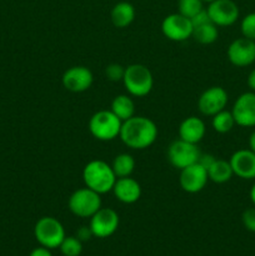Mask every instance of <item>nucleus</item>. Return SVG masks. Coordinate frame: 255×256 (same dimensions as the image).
Listing matches in <instances>:
<instances>
[{"label": "nucleus", "instance_id": "nucleus-37", "mask_svg": "<svg viewBox=\"0 0 255 256\" xmlns=\"http://www.w3.org/2000/svg\"><path fill=\"white\" fill-rule=\"evenodd\" d=\"M202 2H214V0H202Z\"/></svg>", "mask_w": 255, "mask_h": 256}, {"label": "nucleus", "instance_id": "nucleus-2", "mask_svg": "<svg viewBox=\"0 0 255 256\" xmlns=\"http://www.w3.org/2000/svg\"><path fill=\"white\" fill-rule=\"evenodd\" d=\"M116 179L118 178L115 176L112 165L102 160H92L85 165L82 170V180L85 186L100 195L112 192Z\"/></svg>", "mask_w": 255, "mask_h": 256}, {"label": "nucleus", "instance_id": "nucleus-21", "mask_svg": "<svg viewBox=\"0 0 255 256\" xmlns=\"http://www.w3.org/2000/svg\"><path fill=\"white\" fill-rule=\"evenodd\" d=\"M112 112L119 118L122 122L130 119L135 115V104L132 102V98L129 95H118L112 99V108H110Z\"/></svg>", "mask_w": 255, "mask_h": 256}, {"label": "nucleus", "instance_id": "nucleus-8", "mask_svg": "<svg viewBox=\"0 0 255 256\" xmlns=\"http://www.w3.org/2000/svg\"><path fill=\"white\" fill-rule=\"evenodd\" d=\"M89 226L95 238H109L119 228V215L114 209L102 206L90 218Z\"/></svg>", "mask_w": 255, "mask_h": 256}, {"label": "nucleus", "instance_id": "nucleus-6", "mask_svg": "<svg viewBox=\"0 0 255 256\" xmlns=\"http://www.w3.org/2000/svg\"><path fill=\"white\" fill-rule=\"evenodd\" d=\"M68 206L75 216L90 219L102 208V198L96 192L85 186L70 195Z\"/></svg>", "mask_w": 255, "mask_h": 256}, {"label": "nucleus", "instance_id": "nucleus-22", "mask_svg": "<svg viewBox=\"0 0 255 256\" xmlns=\"http://www.w3.org/2000/svg\"><path fill=\"white\" fill-rule=\"evenodd\" d=\"M218 36H219L218 26L212 22L194 28V30H192V38L195 39V42L202 45L212 44V42H216Z\"/></svg>", "mask_w": 255, "mask_h": 256}, {"label": "nucleus", "instance_id": "nucleus-35", "mask_svg": "<svg viewBox=\"0 0 255 256\" xmlns=\"http://www.w3.org/2000/svg\"><path fill=\"white\" fill-rule=\"evenodd\" d=\"M249 149L255 152V130L250 134L249 136Z\"/></svg>", "mask_w": 255, "mask_h": 256}, {"label": "nucleus", "instance_id": "nucleus-29", "mask_svg": "<svg viewBox=\"0 0 255 256\" xmlns=\"http://www.w3.org/2000/svg\"><path fill=\"white\" fill-rule=\"evenodd\" d=\"M242 222L245 229L255 232V208H249L242 215Z\"/></svg>", "mask_w": 255, "mask_h": 256}, {"label": "nucleus", "instance_id": "nucleus-32", "mask_svg": "<svg viewBox=\"0 0 255 256\" xmlns=\"http://www.w3.org/2000/svg\"><path fill=\"white\" fill-rule=\"evenodd\" d=\"M215 159H216V158L212 154H200V158L199 160H198V162H199L202 168H205L208 172V169L212 166V164L215 162Z\"/></svg>", "mask_w": 255, "mask_h": 256}, {"label": "nucleus", "instance_id": "nucleus-34", "mask_svg": "<svg viewBox=\"0 0 255 256\" xmlns=\"http://www.w3.org/2000/svg\"><path fill=\"white\" fill-rule=\"evenodd\" d=\"M248 86H249L250 92H255V69H252V72L248 75Z\"/></svg>", "mask_w": 255, "mask_h": 256}, {"label": "nucleus", "instance_id": "nucleus-30", "mask_svg": "<svg viewBox=\"0 0 255 256\" xmlns=\"http://www.w3.org/2000/svg\"><path fill=\"white\" fill-rule=\"evenodd\" d=\"M190 20H192V28L200 26V25L206 24V22H212V19H210L206 9H202L199 12H198V14H195L192 18H190Z\"/></svg>", "mask_w": 255, "mask_h": 256}, {"label": "nucleus", "instance_id": "nucleus-20", "mask_svg": "<svg viewBox=\"0 0 255 256\" xmlns=\"http://www.w3.org/2000/svg\"><path fill=\"white\" fill-rule=\"evenodd\" d=\"M232 175H234V172H232L230 162L222 159H215L212 166L208 169V178L212 182H215V184H224V182H228L232 179Z\"/></svg>", "mask_w": 255, "mask_h": 256}, {"label": "nucleus", "instance_id": "nucleus-10", "mask_svg": "<svg viewBox=\"0 0 255 256\" xmlns=\"http://www.w3.org/2000/svg\"><path fill=\"white\" fill-rule=\"evenodd\" d=\"M208 14L216 26H230L239 19V6L232 0H214L209 2Z\"/></svg>", "mask_w": 255, "mask_h": 256}, {"label": "nucleus", "instance_id": "nucleus-1", "mask_svg": "<svg viewBox=\"0 0 255 256\" xmlns=\"http://www.w3.org/2000/svg\"><path fill=\"white\" fill-rule=\"evenodd\" d=\"M119 138L130 149H148L154 144L158 138L156 124L149 118L134 115L122 122Z\"/></svg>", "mask_w": 255, "mask_h": 256}, {"label": "nucleus", "instance_id": "nucleus-5", "mask_svg": "<svg viewBox=\"0 0 255 256\" xmlns=\"http://www.w3.org/2000/svg\"><path fill=\"white\" fill-rule=\"evenodd\" d=\"M34 235L42 246L50 250L59 248L64 238L66 236L62 222L52 216L40 218L35 224Z\"/></svg>", "mask_w": 255, "mask_h": 256}, {"label": "nucleus", "instance_id": "nucleus-14", "mask_svg": "<svg viewBox=\"0 0 255 256\" xmlns=\"http://www.w3.org/2000/svg\"><path fill=\"white\" fill-rule=\"evenodd\" d=\"M62 85L72 92H82L90 89L94 82V76L89 68L76 65L72 66L62 74Z\"/></svg>", "mask_w": 255, "mask_h": 256}, {"label": "nucleus", "instance_id": "nucleus-26", "mask_svg": "<svg viewBox=\"0 0 255 256\" xmlns=\"http://www.w3.org/2000/svg\"><path fill=\"white\" fill-rule=\"evenodd\" d=\"M179 12L186 18H192L195 14L200 12L202 8V0H179Z\"/></svg>", "mask_w": 255, "mask_h": 256}, {"label": "nucleus", "instance_id": "nucleus-36", "mask_svg": "<svg viewBox=\"0 0 255 256\" xmlns=\"http://www.w3.org/2000/svg\"><path fill=\"white\" fill-rule=\"evenodd\" d=\"M249 196H250V200H252V202L254 204V206H255V184L252 185V189H250Z\"/></svg>", "mask_w": 255, "mask_h": 256}, {"label": "nucleus", "instance_id": "nucleus-3", "mask_svg": "<svg viewBox=\"0 0 255 256\" xmlns=\"http://www.w3.org/2000/svg\"><path fill=\"white\" fill-rule=\"evenodd\" d=\"M122 84L132 96H146L154 86L152 72L142 64H132L125 68Z\"/></svg>", "mask_w": 255, "mask_h": 256}, {"label": "nucleus", "instance_id": "nucleus-4", "mask_svg": "<svg viewBox=\"0 0 255 256\" xmlns=\"http://www.w3.org/2000/svg\"><path fill=\"white\" fill-rule=\"evenodd\" d=\"M122 122L112 110H100L89 120V132L100 142H110L119 136Z\"/></svg>", "mask_w": 255, "mask_h": 256}, {"label": "nucleus", "instance_id": "nucleus-27", "mask_svg": "<svg viewBox=\"0 0 255 256\" xmlns=\"http://www.w3.org/2000/svg\"><path fill=\"white\" fill-rule=\"evenodd\" d=\"M240 32L242 36L255 42V12H249L240 22Z\"/></svg>", "mask_w": 255, "mask_h": 256}, {"label": "nucleus", "instance_id": "nucleus-33", "mask_svg": "<svg viewBox=\"0 0 255 256\" xmlns=\"http://www.w3.org/2000/svg\"><path fill=\"white\" fill-rule=\"evenodd\" d=\"M29 256H52V252H50V249L40 245L39 248H35V249L30 252Z\"/></svg>", "mask_w": 255, "mask_h": 256}, {"label": "nucleus", "instance_id": "nucleus-16", "mask_svg": "<svg viewBox=\"0 0 255 256\" xmlns=\"http://www.w3.org/2000/svg\"><path fill=\"white\" fill-rule=\"evenodd\" d=\"M234 175L244 180L255 179V152L250 149L235 152L229 160Z\"/></svg>", "mask_w": 255, "mask_h": 256}, {"label": "nucleus", "instance_id": "nucleus-15", "mask_svg": "<svg viewBox=\"0 0 255 256\" xmlns=\"http://www.w3.org/2000/svg\"><path fill=\"white\" fill-rule=\"evenodd\" d=\"M208 180L209 178H208L206 169L202 168L199 162H195V164L180 170V186L189 194H196V192H202L206 185Z\"/></svg>", "mask_w": 255, "mask_h": 256}, {"label": "nucleus", "instance_id": "nucleus-28", "mask_svg": "<svg viewBox=\"0 0 255 256\" xmlns=\"http://www.w3.org/2000/svg\"><path fill=\"white\" fill-rule=\"evenodd\" d=\"M125 68L122 66L120 64L116 62H112L109 64L105 68V76L110 82H122V78H124Z\"/></svg>", "mask_w": 255, "mask_h": 256}, {"label": "nucleus", "instance_id": "nucleus-9", "mask_svg": "<svg viewBox=\"0 0 255 256\" xmlns=\"http://www.w3.org/2000/svg\"><path fill=\"white\" fill-rule=\"evenodd\" d=\"M192 30L194 28H192V20L180 12L168 15L162 22V34L172 42H184L189 39L192 36Z\"/></svg>", "mask_w": 255, "mask_h": 256}, {"label": "nucleus", "instance_id": "nucleus-19", "mask_svg": "<svg viewBox=\"0 0 255 256\" xmlns=\"http://www.w3.org/2000/svg\"><path fill=\"white\" fill-rule=\"evenodd\" d=\"M110 19L115 28H126L134 22L135 19V9L130 2H120L114 5L110 12Z\"/></svg>", "mask_w": 255, "mask_h": 256}, {"label": "nucleus", "instance_id": "nucleus-11", "mask_svg": "<svg viewBox=\"0 0 255 256\" xmlns=\"http://www.w3.org/2000/svg\"><path fill=\"white\" fill-rule=\"evenodd\" d=\"M228 59L234 66L245 68L255 62V42L248 38H239L228 48Z\"/></svg>", "mask_w": 255, "mask_h": 256}, {"label": "nucleus", "instance_id": "nucleus-12", "mask_svg": "<svg viewBox=\"0 0 255 256\" xmlns=\"http://www.w3.org/2000/svg\"><path fill=\"white\" fill-rule=\"evenodd\" d=\"M232 114L235 124L242 128L255 126V92H242L234 102Z\"/></svg>", "mask_w": 255, "mask_h": 256}, {"label": "nucleus", "instance_id": "nucleus-13", "mask_svg": "<svg viewBox=\"0 0 255 256\" xmlns=\"http://www.w3.org/2000/svg\"><path fill=\"white\" fill-rule=\"evenodd\" d=\"M228 92L222 86H212L205 90L198 100L200 112L206 116H212L225 109L228 104Z\"/></svg>", "mask_w": 255, "mask_h": 256}, {"label": "nucleus", "instance_id": "nucleus-17", "mask_svg": "<svg viewBox=\"0 0 255 256\" xmlns=\"http://www.w3.org/2000/svg\"><path fill=\"white\" fill-rule=\"evenodd\" d=\"M115 198L122 204H134L142 196V186L132 178H118L112 188Z\"/></svg>", "mask_w": 255, "mask_h": 256}, {"label": "nucleus", "instance_id": "nucleus-18", "mask_svg": "<svg viewBox=\"0 0 255 256\" xmlns=\"http://www.w3.org/2000/svg\"><path fill=\"white\" fill-rule=\"evenodd\" d=\"M206 128L204 122L198 116H189L182 122L179 126V139L184 142L198 144L204 138Z\"/></svg>", "mask_w": 255, "mask_h": 256}, {"label": "nucleus", "instance_id": "nucleus-7", "mask_svg": "<svg viewBox=\"0 0 255 256\" xmlns=\"http://www.w3.org/2000/svg\"><path fill=\"white\" fill-rule=\"evenodd\" d=\"M200 150L196 144L178 139L172 142L168 148V160L175 169L182 170L184 168L198 162L200 158Z\"/></svg>", "mask_w": 255, "mask_h": 256}, {"label": "nucleus", "instance_id": "nucleus-25", "mask_svg": "<svg viewBox=\"0 0 255 256\" xmlns=\"http://www.w3.org/2000/svg\"><path fill=\"white\" fill-rule=\"evenodd\" d=\"M59 249L64 256H79L82 252V242L76 236H65Z\"/></svg>", "mask_w": 255, "mask_h": 256}, {"label": "nucleus", "instance_id": "nucleus-24", "mask_svg": "<svg viewBox=\"0 0 255 256\" xmlns=\"http://www.w3.org/2000/svg\"><path fill=\"white\" fill-rule=\"evenodd\" d=\"M212 129L216 132H219V134H226V132H232V129L236 124H235V120L232 112H228V110L224 109L222 112H216L215 115H212Z\"/></svg>", "mask_w": 255, "mask_h": 256}, {"label": "nucleus", "instance_id": "nucleus-31", "mask_svg": "<svg viewBox=\"0 0 255 256\" xmlns=\"http://www.w3.org/2000/svg\"><path fill=\"white\" fill-rule=\"evenodd\" d=\"M92 236H94V235H92V229H90V226H82L79 228V230L76 232V238L82 242H88V240L92 239Z\"/></svg>", "mask_w": 255, "mask_h": 256}, {"label": "nucleus", "instance_id": "nucleus-23", "mask_svg": "<svg viewBox=\"0 0 255 256\" xmlns=\"http://www.w3.org/2000/svg\"><path fill=\"white\" fill-rule=\"evenodd\" d=\"M112 168L116 178L130 176L135 169V160L130 154L122 152L115 156Z\"/></svg>", "mask_w": 255, "mask_h": 256}]
</instances>
